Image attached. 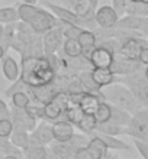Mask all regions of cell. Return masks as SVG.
Masks as SVG:
<instances>
[{
	"label": "cell",
	"instance_id": "52a82bcc",
	"mask_svg": "<svg viewBox=\"0 0 148 159\" xmlns=\"http://www.w3.org/2000/svg\"><path fill=\"white\" fill-rule=\"evenodd\" d=\"M64 42V22L42 35V49L45 55L57 54Z\"/></svg>",
	"mask_w": 148,
	"mask_h": 159
},
{
	"label": "cell",
	"instance_id": "ac0fdd59",
	"mask_svg": "<svg viewBox=\"0 0 148 159\" xmlns=\"http://www.w3.org/2000/svg\"><path fill=\"white\" fill-rule=\"evenodd\" d=\"M89 143H87V149L90 151L93 159H103V158H107V153H109V148L107 145L105 143V140L98 136L96 133H92L90 134Z\"/></svg>",
	"mask_w": 148,
	"mask_h": 159
},
{
	"label": "cell",
	"instance_id": "3957f363",
	"mask_svg": "<svg viewBox=\"0 0 148 159\" xmlns=\"http://www.w3.org/2000/svg\"><path fill=\"white\" fill-rule=\"evenodd\" d=\"M102 94H103L105 101L116 106L119 109L127 110L131 114L135 113L136 110H140L141 107H144L140 101L136 100V97L132 94L131 90L125 84L118 83V81L102 87Z\"/></svg>",
	"mask_w": 148,
	"mask_h": 159
},
{
	"label": "cell",
	"instance_id": "83f0119b",
	"mask_svg": "<svg viewBox=\"0 0 148 159\" xmlns=\"http://www.w3.org/2000/svg\"><path fill=\"white\" fill-rule=\"evenodd\" d=\"M17 20H19L17 7H2L0 9V23L2 25L16 23Z\"/></svg>",
	"mask_w": 148,
	"mask_h": 159
},
{
	"label": "cell",
	"instance_id": "7c38bea8",
	"mask_svg": "<svg viewBox=\"0 0 148 159\" xmlns=\"http://www.w3.org/2000/svg\"><path fill=\"white\" fill-rule=\"evenodd\" d=\"M119 17L121 16L113 9V6H107V4L102 6V7H98L96 12H94V19H96L98 28H102V29L115 28L119 20Z\"/></svg>",
	"mask_w": 148,
	"mask_h": 159
},
{
	"label": "cell",
	"instance_id": "f1b7e54d",
	"mask_svg": "<svg viewBox=\"0 0 148 159\" xmlns=\"http://www.w3.org/2000/svg\"><path fill=\"white\" fill-rule=\"evenodd\" d=\"M94 120L99 123H105V121H109L110 119V103L107 101H100V104L98 106L96 111L93 113Z\"/></svg>",
	"mask_w": 148,
	"mask_h": 159
},
{
	"label": "cell",
	"instance_id": "6da1fadb",
	"mask_svg": "<svg viewBox=\"0 0 148 159\" xmlns=\"http://www.w3.org/2000/svg\"><path fill=\"white\" fill-rule=\"evenodd\" d=\"M58 65L60 59L55 54L23 57L19 80L29 87H41L50 84L58 72Z\"/></svg>",
	"mask_w": 148,
	"mask_h": 159
},
{
	"label": "cell",
	"instance_id": "4316f807",
	"mask_svg": "<svg viewBox=\"0 0 148 159\" xmlns=\"http://www.w3.org/2000/svg\"><path fill=\"white\" fill-rule=\"evenodd\" d=\"M96 126H98V121L94 120L93 114H83V117L76 125V127L81 130V133H86L90 136L96 130Z\"/></svg>",
	"mask_w": 148,
	"mask_h": 159
},
{
	"label": "cell",
	"instance_id": "30bf717a",
	"mask_svg": "<svg viewBox=\"0 0 148 159\" xmlns=\"http://www.w3.org/2000/svg\"><path fill=\"white\" fill-rule=\"evenodd\" d=\"M144 67L142 64L138 61V59H131L127 58L121 54H115L113 62L110 65V70L115 75H128V74H132V72L138 71Z\"/></svg>",
	"mask_w": 148,
	"mask_h": 159
},
{
	"label": "cell",
	"instance_id": "ee69618b",
	"mask_svg": "<svg viewBox=\"0 0 148 159\" xmlns=\"http://www.w3.org/2000/svg\"><path fill=\"white\" fill-rule=\"evenodd\" d=\"M147 45H148V39H147Z\"/></svg>",
	"mask_w": 148,
	"mask_h": 159
},
{
	"label": "cell",
	"instance_id": "7a4b0ae2",
	"mask_svg": "<svg viewBox=\"0 0 148 159\" xmlns=\"http://www.w3.org/2000/svg\"><path fill=\"white\" fill-rule=\"evenodd\" d=\"M17 13L19 20L26 22L38 35H44L50 29L63 23L52 12H50L48 9L39 7L36 4L21 3L17 6Z\"/></svg>",
	"mask_w": 148,
	"mask_h": 159
},
{
	"label": "cell",
	"instance_id": "44dd1931",
	"mask_svg": "<svg viewBox=\"0 0 148 159\" xmlns=\"http://www.w3.org/2000/svg\"><path fill=\"white\" fill-rule=\"evenodd\" d=\"M23 156L28 159H47L48 156H51V153L47 149V145L31 142L23 149Z\"/></svg>",
	"mask_w": 148,
	"mask_h": 159
},
{
	"label": "cell",
	"instance_id": "74e56055",
	"mask_svg": "<svg viewBox=\"0 0 148 159\" xmlns=\"http://www.w3.org/2000/svg\"><path fill=\"white\" fill-rule=\"evenodd\" d=\"M7 48H6V46L3 45V43H2V42H0V59H3L4 57H6V55H7Z\"/></svg>",
	"mask_w": 148,
	"mask_h": 159
},
{
	"label": "cell",
	"instance_id": "d4e9b609",
	"mask_svg": "<svg viewBox=\"0 0 148 159\" xmlns=\"http://www.w3.org/2000/svg\"><path fill=\"white\" fill-rule=\"evenodd\" d=\"M10 142H12L15 146L21 148L22 151H23L31 143V132L22 130V129H13L12 134H10Z\"/></svg>",
	"mask_w": 148,
	"mask_h": 159
},
{
	"label": "cell",
	"instance_id": "7bdbcfd3",
	"mask_svg": "<svg viewBox=\"0 0 148 159\" xmlns=\"http://www.w3.org/2000/svg\"><path fill=\"white\" fill-rule=\"evenodd\" d=\"M144 75H145V78L148 80V65H145V68H144Z\"/></svg>",
	"mask_w": 148,
	"mask_h": 159
},
{
	"label": "cell",
	"instance_id": "ab89813d",
	"mask_svg": "<svg viewBox=\"0 0 148 159\" xmlns=\"http://www.w3.org/2000/svg\"><path fill=\"white\" fill-rule=\"evenodd\" d=\"M129 3H142V4H147L148 6V0H128Z\"/></svg>",
	"mask_w": 148,
	"mask_h": 159
},
{
	"label": "cell",
	"instance_id": "cb8c5ba5",
	"mask_svg": "<svg viewBox=\"0 0 148 159\" xmlns=\"http://www.w3.org/2000/svg\"><path fill=\"white\" fill-rule=\"evenodd\" d=\"M93 133H96L105 140L109 151H129V145L127 142H123L122 139H119L118 136H110V134L99 133V132H93Z\"/></svg>",
	"mask_w": 148,
	"mask_h": 159
},
{
	"label": "cell",
	"instance_id": "277c9868",
	"mask_svg": "<svg viewBox=\"0 0 148 159\" xmlns=\"http://www.w3.org/2000/svg\"><path fill=\"white\" fill-rule=\"evenodd\" d=\"M116 81L125 84L136 97V100L144 107H148V80L145 78L142 68L128 75H116Z\"/></svg>",
	"mask_w": 148,
	"mask_h": 159
},
{
	"label": "cell",
	"instance_id": "9a60e30c",
	"mask_svg": "<svg viewBox=\"0 0 148 159\" xmlns=\"http://www.w3.org/2000/svg\"><path fill=\"white\" fill-rule=\"evenodd\" d=\"M79 42L81 45V52H83V57L89 59L92 51L98 46V35L94 30H90V29H81L79 36H77Z\"/></svg>",
	"mask_w": 148,
	"mask_h": 159
},
{
	"label": "cell",
	"instance_id": "ba28073f",
	"mask_svg": "<svg viewBox=\"0 0 148 159\" xmlns=\"http://www.w3.org/2000/svg\"><path fill=\"white\" fill-rule=\"evenodd\" d=\"M144 46H147V41L141 38L140 34L128 35L123 39H121V45L116 54H121L131 59H138V55Z\"/></svg>",
	"mask_w": 148,
	"mask_h": 159
},
{
	"label": "cell",
	"instance_id": "484cf974",
	"mask_svg": "<svg viewBox=\"0 0 148 159\" xmlns=\"http://www.w3.org/2000/svg\"><path fill=\"white\" fill-rule=\"evenodd\" d=\"M131 117H132V114L129 113V111L119 109V107H116V106H113V104H110L109 121H113V123L121 125V126H127L128 123H129V120H131Z\"/></svg>",
	"mask_w": 148,
	"mask_h": 159
},
{
	"label": "cell",
	"instance_id": "d6986e66",
	"mask_svg": "<svg viewBox=\"0 0 148 159\" xmlns=\"http://www.w3.org/2000/svg\"><path fill=\"white\" fill-rule=\"evenodd\" d=\"M100 101H105L102 97L92 94V93L83 91L80 94V100H79V106H80L81 111L84 114H93L98 109V106L100 104Z\"/></svg>",
	"mask_w": 148,
	"mask_h": 159
},
{
	"label": "cell",
	"instance_id": "4fadbf2b",
	"mask_svg": "<svg viewBox=\"0 0 148 159\" xmlns=\"http://www.w3.org/2000/svg\"><path fill=\"white\" fill-rule=\"evenodd\" d=\"M54 140V133H52V125L51 121L45 120H38L36 126L34 127V130L31 132V142L41 143V145H50Z\"/></svg>",
	"mask_w": 148,
	"mask_h": 159
},
{
	"label": "cell",
	"instance_id": "5bb4252c",
	"mask_svg": "<svg viewBox=\"0 0 148 159\" xmlns=\"http://www.w3.org/2000/svg\"><path fill=\"white\" fill-rule=\"evenodd\" d=\"M52 125V133H54V140L58 142H68L74 132V125L67 119H58V120L51 121Z\"/></svg>",
	"mask_w": 148,
	"mask_h": 159
},
{
	"label": "cell",
	"instance_id": "f35d334b",
	"mask_svg": "<svg viewBox=\"0 0 148 159\" xmlns=\"http://www.w3.org/2000/svg\"><path fill=\"white\" fill-rule=\"evenodd\" d=\"M87 3H89L90 6L94 9V10L99 7V0H87Z\"/></svg>",
	"mask_w": 148,
	"mask_h": 159
},
{
	"label": "cell",
	"instance_id": "60d3db41",
	"mask_svg": "<svg viewBox=\"0 0 148 159\" xmlns=\"http://www.w3.org/2000/svg\"><path fill=\"white\" fill-rule=\"evenodd\" d=\"M22 3H28V4H36L38 0H22Z\"/></svg>",
	"mask_w": 148,
	"mask_h": 159
},
{
	"label": "cell",
	"instance_id": "4dcf8cb0",
	"mask_svg": "<svg viewBox=\"0 0 148 159\" xmlns=\"http://www.w3.org/2000/svg\"><path fill=\"white\" fill-rule=\"evenodd\" d=\"M90 138H89V134H86V133H74L71 136V139L68 140V143L70 145H73L74 148H84L87 146V143H89Z\"/></svg>",
	"mask_w": 148,
	"mask_h": 159
},
{
	"label": "cell",
	"instance_id": "836d02e7",
	"mask_svg": "<svg viewBox=\"0 0 148 159\" xmlns=\"http://www.w3.org/2000/svg\"><path fill=\"white\" fill-rule=\"evenodd\" d=\"M74 159H93V156H92L90 151L87 149V146H84V148H79L77 149Z\"/></svg>",
	"mask_w": 148,
	"mask_h": 159
},
{
	"label": "cell",
	"instance_id": "603a6c76",
	"mask_svg": "<svg viewBox=\"0 0 148 159\" xmlns=\"http://www.w3.org/2000/svg\"><path fill=\"white\" fill-rule=\"evenodd\" d=\"M99 133H105V134H110V136H123L127 134V129L125 126L116 125L113 121H105V123H99L96 126V130Z\"/></svg>",
	"mask_w": 148,
	"mask_h": 159
},
{
	"label": "cell",
	"instance_id": "b9f144b4",
	"mask_svg": "<svg viewBox=\"0 0 148 159\" xmlns=\"http://www.w3.org/2000/svg\"><path fill=\"white\" fill-rule=\"evenodd\" d=\"M3 34H4V25L0 23V41H2V38H3Z\"/></svg>",
	"mask_w": 148,
	"mask_h": 159
},
{
	"label": "cell",
	"instance_id": "f546056e",
	"mask_svg": "<svg viewBox=\"0 0 148 159\" xmlns=\"http://www.w3.org/2000/svg\"><path fill=\"white\" fill-rule=\"evenodd\" d=\"M13 132V121L10 117H0V138H10Z\"/></svg>",
	"mask_w": 148,
	"mask_h": 159
},
{
	"label": "cell",
	"instance_id": "d590c367",
	"mask_svg": "<svg viewBox=\"0 0 148 159\" xmlns=\"http://www.w3.org/2000/svg\"><path fill=\"white\" fill-rule=\"evenodd\" d=\"M138 32L142 34V35H145V36H148V16H141Z\"/></svg>",
	"mask_w": 148,
	"mask_h": 159
},
{
	"label": "cell",
	"instance_id": "e0dca14e",
	"mask_svg": "<svg viewBox=\"0 0 148 159\" xmlns=\"http://www.w3.org/2000/svg\"><path fill=\"white\" fill-rule=\"evenodd\" d=\"M2 72H3V75L6 77L7 81L15 83V81H17L19 77H21V67H19L17 61L13 58V57L6 55V57L2 59Z\"/></svg>",
	"mask_w": 148,
	"mask_h": 159
},
{
	"label": "cell",
	"instance_id": "8fae6325",
	"mask_svg": "<svg viewBox=\"0 0 148 159\" xmlns=\"http://www.w3.org/2000/svg\"><path fill=\"white\" fill-rule=\"evenodd\" d=\"M115 58V52L105 45H98L92 51L89 61L93 68H110Z\"/></svg>",
	"mask_w": 148,
	"mask_h": 159
},
{
	"label": "cell",
	"instance_id": "1f68e13d",
	"mask_svg": "<svg viewBox=\"0 0 148 159\" xmlns=\"http://www.w3.org/2000/svg\"><path fill=\"white\" fill-rule=\"evenodd\" d=\"M134 145L138 149L140 155L144 159H148V142L147 140H140V139H134Z\"/></svg>",
	"mask_w": 148,
	"mask_h": 159
},
{
	"label": "cell",
	"instance_id": "2e32d148",
	"mask_svg": "<svg viewBox=\"0 0 148 159\" xmlns=\"http://www.w3.org/2000/svg\"><path fill=\"white\" fill-rule=\"evenodd\" d=\"M50 146V153L54 158L61 159H74V155L77 152V148L70 145L68 142H58V140H52L48 145Z\"/></svg>",
	"mask_w": 148,
	"mask_h": 159
},
{
	"label": "cell",
	"instance_id": "7402d4cb",
	"mask_svg": "<svg viewBox=\"0 0 148 159\" xmlns=\"http://www.w3.org/2000/svg\"><path fill=\"white\" fill-rule=\"evenodd\" d=\"M61 49L64 52V57L67 58H77V57H81L83 52H81V45L77 38H71V36H64V42Z\"/></svg>",
	"mask_w": 148,
	"mask_h": 159
},
{
	"label": "cell",
	"instance_id": "8992f818",
	"mask_svg": "<svg viewBox=\"0 0 148 159\" xmlns=\"http://www.w3.org/2000/svg\"><path fill=\"white\" fill-rule=\"evenodd\" d=\"M70 103V93L60 91L55 94L48 103L44 104V119L48 121H54L58 119H64V113Z\"/></svg>",
	"mask_w": 148,
	"mask_h": 159
},
{
	"label": "cell",
	"instance_id": "ffe728a7",
	"mask_svg": "<svg viewBox=\"0 0 148 159\" xmlns=\"http://www.w3.org/2000/svg\"><path fill=\"white\" fill-rule=\"evenodd\" d=\"M90 74H92V78L96 83V85L100 88L116 81V75L112 72L110 68H92Z\"/></svg>",
	"mask_w": 148,
	"mask_h": 159
},
{
	"label": "cell",
	"instance_id": "d6a6232c",
	"mask_svg": "<svg viewBox=\"0 0 148 159\" xmlns=\"http://www.w3.org/2000/svg\"><path fill=\"white\" fill-rule=\"evenodd\" d=\"M127 4H128V0H112V6H113V9L118 12L119 16H123V15H125Z\"/></svg>",
	"mask_w": 148,
	"mask_h": 159
},
{
	"label": "cell",
	"instance_id": "9c48e42d",
	"mask_svg": "<svg viewBox=\"0 0 148 159\" xmlns=\"http://www.w3.org/2000/svg\"><path fill=\"white\" fill-rule=\"evenodd\" d=\"M42 2H44V6H45L50 12L54 13L61 22H64V23H71V25L83 28V17H81V15L74 12L73 9L63 7V6H58V4H55V3L47 2V0H42Z\"/></svg>",
	"mask_w": 148,
	"mask_h": 159
},
{
	"label": "cell",
	"instance_id": "8d00e7d4",
	"mask_svg": "<svg viewBox=\"0 0 148 159\" xmlns=\"http://www.w3.org/2000/svg\"><path fill=\"white\" fill-rule=\"evenodd\" d=\"M138 61H140L144 67H145V65H148V45L144 46V48L141 49L140 55H138Z\"/></svg>",
	"mask_w": 148,
	"mask_h": 159
},
{
	"label": "cell",
	"instance_id": "e575fe53",
	"mask_svg": "<svg viewBox=\"0 0 148 159\" xmlns=\"http://www.w3.org/2000/svg\"><path fill=\"white\" fill-rule=\"evenodd\" d=\"M0 117H10V106L0 98Z\"/></svg>",
	"mask_w": 148,
	"mask_h": 159
},
{
	"label": "cell",
	"instance_id": "5b68a950",
	"mask_svg": "<svg viewBox=\"0 0 148 159\" xmlns=\"http://www.w3.org/2000/svg\"><path fill=\"white\" fill-rule=\"evenodd\" d=\"M127 136L148 142V107H141L132 113V117L127 126Z\"/></svg>",
	"mask_w": 148,
	"mask_h": 159
}]
</instances>
